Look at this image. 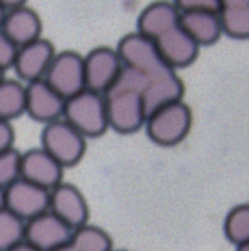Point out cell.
Masks as SVG:
<instances>
[{"instance_id":"1","label":"cell","mask_w":249,"mask_h":251,"mask_svg":"<svg viewBox=\"0 0 249 251\" xmlns=\"http://www.w3.org/2000/svg\"><path fill=\"white\" fill-rule=\"evenodd\" d=\"M145 75L123 65L116 82L104 94L108 123L114 132L133 133L145 126L147 111L142 100Z\"/></svg>"},{"instance_id":"2","label":"cell","mask_w":249,"mask_h":251,"mask_svg":"<svg viewBox=\"0 0 249 251\" xmlns=\"http://www.w3.org/2000/svg\"><path fill=\"white\" fill-rule=\"evenodd\" d=\"M63 120L68 122L86 139L101 137L110 128L104 96L94 91L84 89L82 93L65 101Z\"/></svg>"},{"instance_id":"3","label":"cell","mask_w":249,"mask_h":251,"mask_svg":"<svg viewBox=\"0 0 249 251\" xmlns=\"http://www.w3.org/2000/svg\"><path fill=\"white\" fill-rule=\"evenodd\" d=\"M193 125L191 109L186 102L176 101L156 109L147 116L145 128L152 142L162 147H173L188 137Z\"/></svg>"},{"instance_id":"4","label":"cell","mask_w":249,"mask_h":251,"mask_svg":"<svg viewBox=\"0 0 249 251\" xmlns=\"http://www.w3.org/2000/svg\"><path fill=\"white\" fill-rule=\"evenodd\" d=\"M86 137L77 132L68 122L57 120L45 125L41 133V147L62 166L72 168L79 164L80 159L86 154Z\"/></svg>"},{"instance_id":"5","label":"cell","mask_w":249,"mask_h":251,"mask_svg":"<svg viewBox=\"0 0 249 251\" xmlns=\"http://www.w3.org/2000/svg\"><path fill=\"white\" fill-rule=\"evenodd\" d=\"M45 80L57 91L63 100H70L86 89L84 56L77 51H60L55 55Z\"/></svg>"},{"instance_id":"6","label":"cell","mask_w":249,"mask_h":251,"mask_svg":"<svg viewBox=\"0 0 249 251\" xmlns=\"http://www.w3.org/2000/svg\"><path fill=\"white\" fill-rule=\"evenodd\" d=\"M125 67L140 74H156L167 69L154 40L135 31L123 36L116 48ZM171 69V67H169Z\"/></svg>"},{"instance_id":"7","label":"cell","mask_w":249,"mask_h":251,"mask_svg":"<svg viewBox=\"0 0 249 251\" xmlns=\"http://www.w3.org/2000/svg\"><path fill=\"white\" fill-rule=\"evenodd\" d=\"M84 69L86 89L104 96L123 70V62L116 50L110 47H97L84 56Z\"/></svg>"},{"instance_id":"8","label":"cell","mask_w":249,"mask_h":251,"mask_svg":"<svg viewBox=\"0 0 249 251\" xmlns=\"http://www.w3.org/2000/svg\"><path fill=\"white\" fill-rule=\"evenodd\" d=\"M5 208L21 217L24 222L50 210V192L41 186L17 178L5 188Z\"/></svg>"},{"instance_id":"9","label":"cell","mask_w":249,"mask_h":251,"mask_svg":"<svg viewBox=\"0 0 249 251\" xmlns=\"http://www.w3.org/2000/svg\"><path fill=\"white\" fill-rule=\"evenodd\" d=\"M73 229L53 212H45L26 222V241L40 251H53L72 241Z\"/></svg>"},{"instance_id":"10","label":"cell","mask_w":249,"mask_h":251,"mask_svg":"<svg viewBox=\"0 0 249 251\" xmlns=\"http://www.w3.org/2000/svg\"><path fill=\"white\" fill-rule=\"evenodd\" d=\"M184 93V84L173 69H164L156 74H147L142 89V100L147 116L156 109L171 102L181 101Z\"/></svg>"},{"instance_id":"11","label":"cell","mask_w":249,"mask_h":251,"mask_svg":"<svg viewBox=\"0 0 249 251\" xmlns=\"http://www.w3.org/2000/svg\"><path fill=\"white\" fill-rule=\"evenodd\" d=\"M65 100L45 79L34 80L26 86V113L40 123L62 120Z\"/></svg>"},{"instance_id":"12","label":"cell","mask_w":249,"mask_h":251,"mask_svg":"<svg viewBox=\"0 0 249 251\" xmlns=\"http://www.w3.org/2000/svg\"><path fill=\"white\" fill-rule=\"evenodd\" d=\"M21 178L51 192L63 178V168L43 147L21 154Z\"/></svg>"},{"instance_id":"13","label":"cell","mask_w":249,"mask_h":251,"mask_svg":"<svg viewBox=\"0 0 249 251\" xmlns=\"http://www.w3.org/2000/svg\"><path fill=\"white\" fill-rule=\"evenodd\" d=\"M55 55L57 53L53 45L45 38H38L19 48L14 69L21 79L27 80V84L34 82V80L45 79Z\"/></svg>"},{"instance_id":"14","label":"cell","mask_w":249,"mask_h":251,"mask_svg":"<svg viewBox=\"0 0 249 251\" xmlns=\"http://www.w3.org/2000/svg\"><path fill=\"white\" fill-rule=\"evenodd\" d=\"M50 212L72 229L82 227L89 221V207L82 192L68 183H60L50 192Z\"/></svg>"},{"instance_id":"15","label":"cell","mask_w":249,"mask_h":251,"mask_svg":"<svg viewBox=\"0 0 249 251\" xmlns=\"http://www.w3.org/2000/svg\"><path fill=\"white\" fill-rule=\"evenodd\" d=\"M164 63L173 70L191 65L198 56L200 45L181 26L173 27L156 40Z\"/></svg>"},{"instance_id":"16","label":"cell","mask_w":249,"mask_h":251,"mask_svg":"<svg viewBox=\"0 0 249 251\" xmlns=\"http://www.w3.org/2000/svg\"><path fill=\"white\" fill-rule=\"evenodd\" d=\"M180 19L181 10L176 7V3L167 2V0H157L142 10L136 21V27H138L136 31L156 41L164 33L180 26Z\"/></svg>"},{"instance_id":"17","label":"cell","mask_w":249,"mask_h":251,"mask_svg":"<svg viewBox=\"0 0 249 251\" xmlns=\"http://www.w3.org/2000/svg\"><path fill=\"white\" fill-rule=\"evenodd\" d=\"M2 31L21 48L41 38V19L31 7L23 5L10 9L7 10Z\"/></svg>"},{"instance_id":"18","label":"cell","mask_w":249,"mask_h":251,"mask_svg":"<svg viewBox=\"0 0 249 251\" xmlns=\"http://www.w3.org/2000/svg\"><path fill=\"white\" fill-rule=\"evenodd\" d=\"M180 26L198 45L215 43L220 38V34L224 33L219 12H206V10H188V12H181Z\"/></svg>"},{"instance_id":"19","label":"cell","mask_w":249,"mask_h":251,"mask_svg":"<svg viewBox=\"0 0 249 251\" xmlns=\"http://www.w3.org/2000/svg\"><path fill=\"white\" fill-rule=\"evenodd\" d=\"M26 113V87L12 79L0 82V120L10 122Z\"/></svg>"},{"instance_id":"20","label":"cell","mask_w":249,"mask_h":251,"mask_svg":"<svg viewBox=\"0 0 249 251\" xmlns=\"http://www.w3.org/2000/svg\"><path fill=\"white\" fill-rule=\"evenodd\" d=\"M70 245L75 248V251H114L110 234L91 224L73 229Z\"/></svg>"},{"instance_id":"21","label":"cell","mask_w":249,"mask_h":251,"mask_svg":"<svg viewBox=\"0 0 249 251\" xmlns=\"http://www.w3.org/2000/svg\"><path fill=\"white\" fill-rule=\"evenodd\" d=\"M224 232L236 248L246 245L249 241V203H241L230 208L224 222Z\"/></svg>"},{"instance_id":"22","label":"cell","mask_w":249,"mask_h":251,"mask_svg":"<svg viewBox=\"0 0 249 251\" xmlns=\"http://www.w3.org/2000/svg\"><path fill=\"white\" fill-rule=\"evenodd\" d=\"M26 241V222L9 208L0 210V251H9Z\"/></svg>"},{"instance_id":"23","label":"cell","mask_w":249,"mask_h":251,"mask_svg":"<svg viewBox=\"0 0 249 251\" xmlns=\"http://www.w3.org/2000/svg\"><path fill=\"white\" fill-rule=\"evenodd\" d=\"M222 31L230 38L248 40L249 38V5L224 7L219 12Z\"/></svg>"},{"instance_id":"24","label":"cell","mask_w":249,"mask_h":251,"mask_svg":"<svg viewBox=\"0 0 249 251\" xmlns=\"http://www.w3.org/2000/svg\"><path fill=\"white\" fill-rule=\"evenodd\" d=\"M17 178H21V154L14 149L0 154V190H5Z\"/></svg>"},{"instance_id":"25","label":"cell","mask_w":249,"mask_h":251,"mask_svg":"<svg viewBox=\"0 0 249 251\" xmlns=\"http://www.w3.org/2000/svg\"><path fill=\"white\" fill-rule=\"evenodd\" d=\"M17 51H19V47L0 29V70L14 67Z\"/></svg>"},{"instance_id":"26","label":"cell","mask_w":249,"mask_h":251,"mask_svg":"<svg viewBox=\"0 0 249 251\" xmlns=\"http://www.w3.org/2000/svg\"><path fill=\"white\" fill-rule=\"evenodd\" d=\"M181 12L188 10H206V12H220L222 3L220 0H174Z\"/></svg>"},{"instance_id":"27","label":"cell","mask_w":249,"mask_h":251,"mask_svg":"<svg viewBox=\"0 0 249 251\" xmlns=\"http://www.w3.org/2000/svg\"><path fill=\"white\" fill-rule=\"evenodd\" d=\"M12 144H14L12 125H10V122H3V120H0V154L12 151L14 149Z\"/></svg>"},{"instance_id":"28","label":"cell","mask_w":249,"mask_h":251,"mask_svg":"<svg viewBox=\"0 0 249 251\" xmlns=\"http://www.w3.org/2000/svg\"><path fill=\"white\" fill-rule=\"evenodd\" d=\"M0 3L7 10H10V9H17V7H23L26 3V0H0Z\"/></svg>"},{"instance_id":"29","label":"cell","mask_w":249,"mask_h":251,"mask_svg":"<svg viewBox=\"0 0 249 251\" xmlns=\"http://www.w3.org/2000/svg\"><path fill=\"white\" fill-rule=\"evenodd\" d=\"M224 7H243V5H249V0H220Z\"/></svg>"},{"instance_id":"30","label":"cell","mask_w":249,"mask_h":251,"mask_svg":"<svg viewBox=\"0 0 249 251\" xmlns=\"http://www.w3.org/2000/svg\"><path fill=\"white\" fill-rule=\"evenodd\" d=\"M9 251H40L38 248H34L33 245H29L27 241H23V243H19L17 246H14L12 250H9Z\"/></svg>"},{"instance_id":"31","label":"cell","mask_w":249,"mask_h":251,"mask_svg":"<svg viewBox=\"0 0 249 251\" xmlns=\"http://www.w3.org/2000/svg\"><path fill=\"white\" fill-rule=\"evenodd\" d=\"M5 16H7V9L0 3V29H2V24L5 21Z\"/></svg>"},{"instance_id":"32","label":"cell","mask_w":249,"mask_h":251,"mask_svg":"<svg viewBox=\"0 0 249 251\" xmlns=\"http://www.w3.org/2000/svg\"><path fill=\"white\" fill-rule=\"evenodd\" d=\"M5 208V190H0V210Z\"/></svg>"},{"instance_id":"33","label":"cell","mask_w":249,"mask_h":251,"mask_svg":"<svg viewBox=\"0 0 249 251\" xmlns=\"http://www.w3.org/2000/svg\"><path fill=\"white\" fill-rule=\"evenodd\" d=\"M53 251H75V248H73L72 245H65V246H62V248H57V250H53Z\"/></svg>"},{"instance_id":"34","label":"cell","mask_w":249,"mask_h":251,"mask_svg":"<svg viewBox=\"0 0 249 251\" xmlns=\"http://www.w3.org/2000/svg\"><path fill=\"white\" fill-rule=\"evenodd\" d=\"M237 251H249V241L246 243V245L239 246V248H237Z\"/></svg>"},{"instance_id":"35","label":"cell","mask_w":249,"mask_h":251,"mask_svg":"<svg viewBox=\"0 0 249 251\" xmlns=\"http://www.w3.org/2000/svg\"><path fill=\"white\" fill-rule=\"evenodd\" d=\"M3 79H5V77H3V70H0V82H2Z\"/></svg>"},{"instance_id":"36","label":"cell","mask_w":249,"mask_h":251,"mask_svg":"<svg viewBox=\"0 0 249 251\" xmlns=\"http://www.w3.org/2000/svg\"><path fill=\"white\" fill-rule=\"evenodd\" d=\"M114 251H126V250H114Z\"/></svg>"}]
</instances>
